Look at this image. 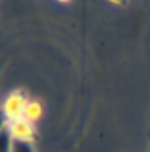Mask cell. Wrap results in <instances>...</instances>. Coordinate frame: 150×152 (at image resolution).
Returning <instances> with one entry per match:
<instances>
[{"label": "cell", "instance_id": "1", "mask_svg": "<svg viewBox=\"0 0 150 152\" xmlns=\"http://www.w3.org/2000/svg\"><path fill=\"white\" fill-rule=\"evenodd\" d=\"M4 125H5L14 140H20V142H34L36 139V129H34V124L29 122L27 118L20 117V118L15 120H4Z\"/></svg>", "mask_w": 150, "mask_h": 152}, {"label": "cell", "instance_id": "6", "mask_svg": "<svg viewBox=\"0 0 150 152\" xmlns=\"http://www.w3.org/2000/svg\"><path fill=\"white\" fill-rule=\"evenodd\" d=\"M59 2H69V0H59Z\"/></svg>", "mask_w": 150, "mask_h": 152}, {"label": "cell", "instance_id": "2", "mask_svg": "<svg viewBox=\"0 0 150 152\" xmlns=\"http://www.w3.org/2000/svg\"><path fill=\"white\" fill-rule=\"evenodd\" d=\"M25 95L20 91H14L10 93L9 96L4 100V105H2V110H4V120H15L24 117V110H25L27 105Z\"/></svg>", "mask_w": 150, "mask_h": 152}, {"label": "cell", "instance_id": "3", "mask_svg": "<svg viewBox=\"0 0 150 152\" xmlns=\"http://www.w3.org/2000/svg\"><path fill=\"white\" fill-rule=\"evenodd\" d=\"M44 115V107L41 102L37 100H29L25 105V110H24V118H27L29 122H37L41 117Z\"/></svg>", "mask_w": 150, "mask_h": 152}, {"label": "cell", "instance_id": "5", "mask_svg": "<svg viewBox=\"0 0 150 152\" xmlns=\"http://www.w3.org/2000/svg\"><path fill=\"white\" fill-rule=\"evenodd\" d=\"M110 4H113V5H118V7H122V5H127V2L128 0H108Z\"/></svg>", "mask_w": 150, "mask_h": 152}, {"label": "cell", "instance_id": "4", "mask_svg": "<svg viewBox=\"0 0 150 152\" xmlns=\"http://www.w3.org/2000/svg\"><path fill=\"white\" fill-rule=\"evenodd\" d=\"M10 152H36V151H34L32 142L14 140V144H12V151H10Z\"/></svg>", "mask_w": 150, "mask_h": 152}]
</instances>
